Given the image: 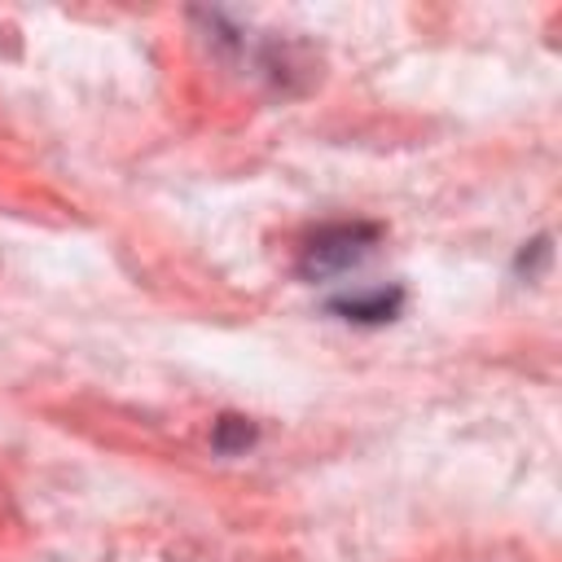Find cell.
Returning a JSON list of instances; mask_svg holds the SVG:
<instances>
[{
    "label": "cell",
    "mask_w": 562,
    "mask_h": 562,
    "mask_svg": "<svg viewBox=\"0 0 562 562\" xmlns=\"http://www.w3.org/2000/svg\"><path fill=\"white\" fill-rule=\"evenodd\" d=\"M325 312L347 325H391L404 312V285H369V290L334 294Z\"/></svg>",
    "instance_id": "obj_2"
},
{
    "label": "cell",
    "mask_w": 562,
    "mask_h": 562,
    "mask_svg": "<svg viewBox=\"0 0 562 562\" xmlns=\"http://www.w3.org/2000/svg\"><path fill=\"white\" fill-rule=\"evenodd\" d=\"M382 228L378 224H364V220H351V224H325L299 255V277L303 281H329V277H342L351 268H360L373 246H378Z\"/></svg>",
    "instance_id": "obj_1"
},
{
    "label": "cell",
    "mask_w": 562,
    "mask_h": 562,
    "mask_svg": "<svg viewBox=\"0 0 562 562\" xmlns=\"http://www.w3.org/2000/svg\"><path fill=\"white\" fill-rule=\"evenodd\" d=\"M255 439H259V426H255L250 417H241V413H220L215 426H211V448H215L220 457H237V452H246Z\"/></svg>",
    "instance_id": "obj_3"
},
{
    "label": "cell",
    "mask_w": 562,
    "mask_h": 562,
    "mask_svg": "<svg viewBox=\"0 0 562 562\" xmlns=\"http://www.w3.org/2000/svg\"><path fill=\"white\" fill-rule=\"evenodd\" d=\"M549 255H553V246H549V237H536V241H527L522 250H518V259H514V268L518 272H527V277H536L544 263H549Z\"/></svg>",
    "instance_id": "obj_4"
}]
</instances>
